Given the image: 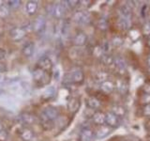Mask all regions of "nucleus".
<instances>
[{
	"label": "nucleus",
	"mask_w": 150,
	"mask_h": 141,
	"mask_svg": "<svg viewBox=\"0 0 150 141\" xmlns=\"http://www.w3.org/2000/svg\"><path fill=\"white\" fill-rule=\"evenodd\" d=\"M59 116V111L54 106H47L40 113V119L41 121H54Z\"/></svg>",
	"instance_id": "1"
},
{
	"label": "nucleus",
	"mask_w": 150,
	"mask_h": 141,
	"mask_svg": "<svg viewBox=\"0 0 150 141\" xmlns=\"http://www.w3.org/2000/svg\"><path fill=\"white\" fill-rule=\"evenodd\" d=\"M27 35V31L23 26H18V27H13L9 32V36L11 39L13 41H20L23 39H25V36Z\"/></svg>",
	"instance_id": "2"
},
{
	"label": "nucleus",
	"mask_w": 150,
	"mask_h": 141,
	"mask_svg": "<svg viewBox=\"0 0 150 141\" xmlns=\"http://www.w3.org/2000/svg\"><path fill=\"white\" fill-rule=\"evenodd\" d=\"M33 79H34V81L37 82L38 84H41V85L47 84L49 82L48 74H47L46 72L42 70L40 68H37L34 70V72H33Z\"/></svg>",
	"instance_id": "3"
},
{
	"label": "nucleus",
	"mask_w": 150,
	"mask_h": 141,
	"mask_svg": "<svg viewBox=\"0 0 150 141\" xmlns=\"http://www.w3.org/2000/svg\"><path fill=\"white\" fill-rule=\"evenodd\" d=\"M66 11H67V9H66V5L65 4L57 3V4H54V5L52 6L51 13H52V15H53L54 17L57 18V19H61V18L64 17Z\"/></svg>",
	"instance_id": "4"
},
{
	"label": "nucleus",
	"mask_w": 150,
	"mask_h": 141,
	"mask_svg": "<svg viewBox=\"0 0 150 141\" xmlns=\"http://www.w3.org/2000/svg\"><path fill=\"white\" fill-rule=\"evenodd\" d=\"M73 20L80 25H87L90 21V15H89L88 12L84 11H79L74 13Z\"/></svg>",
	"instance_id": "5"
},
{
	"label": "nucleus",
	"mask_w": 150,
	"mask_h": 141,
	"mask_svg": "<svg viewBox=\"0 0 150 141\" xmlns=\"http://www.w3.org/2000/svg\"><path fill=\"white\" fill-rule=\"evenodd\" d=\"M33 28H34V31L37 33V34L41 35L46 29V20L43 16H39L37 19L35 23L33 24Z\"/></svg>",
	"instance_id": "6"
},
{
	"label": "nucleus",
	"mask_w": 150,
	"mask_h": 141,
	"mask_svg": "<svg viewBox=\"0 0 150 141\" xmlns=\"http://www.w3.org/2000/svg\"><path fill=\"white\" fill-rule=\"evenodd\" d=\"M105 123L111 128H116L119 126V119L112 112H108L105 114Z\"/></svg>",
	"instance_id": "7"
},
{
	"label": "nucleus",
	"mask_w": 150,
	"mask_h": 141,
	"mask_svg": "<svg viewBox=\"0 0 150 141\" xmlns=\"http://www.w3.org/2000/svg\"><path fill=\"white\" fill-rule=\"evenodd\" d=\"M69 82H73V83H81L83 80V70L80 69H74L69 74Z\"/></svg>",
	"instance_id": "8"
},
{
	"label": "nucleus",
	"mask_w": 150,
	"mask_h": 141,
	"mask_svg": "<svg viewBox=\"0 0 150 141\" xmlns=\"http://www.w3.org/2000/svg\"><path fill=\"white\" fill-rule=\"evenodd\" d=\"M38 68H40L42 70H44V72L47 73V72H49V70H51L52 68H53V62H52L49 58L43 56V58H41L39 60V62H38Z\"/></svg>",
	"instance_id": "9"
},
{
	"label": "nucleus",
	"mask_w": 150,
	"mask_h": 141,
	"mask_svg": "<svg viewBox=\"0 0 150 141\" xmlns=\"http://www.w3.org/2000/svg\"><path fill=\"white\" fill-rule=\"evenodd\" d=\"M35 136L34 132L29 128H23L20 132V137L23 141H31Z\"/></svg>",
	"instance_id": "10"
},
{
	"label": "nucleus",
	"mask_w": 150,
	"mask_h": 141,
	"mask_svg": "<svg viewBox=\"0 0 150 141\" xmlns=\"http://www.w3.org/2000/svg\"><path fill=\"white\" fill-rule=\"evenodd\" d=\"M35 52V44L34 42H27L22 49V54L25 56V58H30L33 56Z\"/></svg>",
	"instance_id": "11"
},
{
	"label": "nucleus",
	"mask_w": 150,
	"mask_h": 141,
	"mask_svg": "<svg viewBox=\"0 0 150 141\" xmlns=\"http://www.w3.org/2000/svg\"><path fill=\"white\" fill-rule=\"evenodd\" d=\"M20 120H21V122L22 123H25V124H33L36 122V117L31 114V113H27V112H25L23 113L20 117Z\"/></svg>",
	"instance_id": "12"
},
{
	"label": "nucleus",
	"mask_w": 150,
	"mask_h": 141,
	"mask_svg": "<svg viewBox=\"0 0 150 141\" xmlns=\"http://www.w3.org/2000/svg\"><path fill=\"white\" fill-rule=\"evenodd\" d=\"M86 41H87V37L83 32L78 33V34L75 36L74 39H73L74 44L77 45V46H83V45H84V44H86Z\"/></svg>",
	"instance_id": "13"
},
{
	"label": "nucleus",
	"mask_w": 150,
	"mask_h": 141,
	"mask_svg": "<svg viewBox=\"0 0 150 141\" xmlns=\"http://www.w3.org/2000/svg\"><path fill=\"white\" fill-rule=\"evenodd\" d=\"M119 13H120V17H123L125 19L130 20L131 9L129 8V5H122V6L119 8Z\"/></svg>",
	"instance_id": "14"
},
{
	"label": "nucleus",
	"mask_w": 150,
	"mask_h": 141,
	"mask_svg": "<svg viewBox=\"0 0 150 141\" xmlns=\"http://www.w3.org/2000/svg\"><path fill=\"white\" fill-rule=\"evenodd\" d=\"M111 133V127L108 125H101L97 131V137L98 138H103L107 136Z\"/></svg>",
	"instance_id": "15"
},
{
	"label": "nucleus",
	"mask_w": 150,
	"mask_h": 141,
	"mask_svg": "<svg viewBox=\"0 0 150 141\" xmlns=\"http://www.w3.org/2000/svg\"><path fill=\"white\" fill-rule=\"evenodd\" d=\"M93 137V132L89 128H84L80 134V141H91Z\"/></svg>",
	"instance_id": "16"
},
{
	"label": "nucleus",
	"mask_w": 150,
	"mask_h": 141,
	"mask_svg": "<svg viewBox=\"0 0 150 141\" xmlns=\"http://www.w3.org/2000/svg\"><path fill=\"white\" fill-rule=\"evenodd\" d=\"M116 26H118V28L121 30H128L130 26V20L125 19L123 17H119L118 20L116 22Z\"/></svg>",
	"instance_id": "17"
},
{
	"label": "nucleus",
	"mask_w": 150,
	"mask_h": 141,
	"mask_svg": "<svg viewBox=\"0 0 150 141\" xmlns=\"http://www.w3.org/2000/svg\"><path fill=\"white\" fill-rule=\"evenodd\" d=\"M115 84L112 83V81H109V80H107V81H104L103 83L100 84V88H101V90L103 92H105V93H111L114 91V89H115Z\"/></svg>",
	"instance_id": "18"
},
{
	"label": "nucleus",
	"mask_w": 150,
	"mask_h": 141,
	"mask_svg": "<svg viewBox=\"0 0 150 141\" xmlns=\"http://www.w3.org/2000/svg\"><path fill=\"white\" fill-rule=\"evenodd\" d=\"M38 4L37 1H28L25 5V9H26V12L29 14V15H33L37 12V9H38Z\"/></svg>",
	"instance_id": "19"
},
{
	"label": "nucleus",
	"mask_w": 150,
	"mask_h": 141,
	"mask_svg": "<svg viewBox=\"0 0 150 141\" xmlns=\"http://www.w3.org/2000/svg\"><path fill=\"white\" fill-rule=\"evenodd\" d=\"M92 119H93V121L95 122L96 124L100 125V126H101L105 123V114H103V113H101V112L95 113V114L93 115Z\"/></svg>",
	"instance_id": "20"
},
{
	"label": "nucleus",
	"mask_w": 150,
	"mask_h": 141,
	"mask_svg": "<svg viewBox=\"0 0 150 141\" xmlns=\"http://www.w3.org/2000/svg\"><path fill=\"white\" fill-rule=\"evenodd\" d=\"M86 105L91 109H98L100 107V101L95 97H89L86 100Z\"/></svg>",
	"instance_id": "21"
},
{
	"label": "nucleus",
	"mask_w": 150,
	"mask_h": 141,
	"mask_svg": "<svg viewBox=\"0 0 150 141\" xmlns=\"http://www.w3.org/2000/svg\"><path fill=\"white\" fill-rule=\"evenodd\" d=\"M68 107L70 112H76L80 107V102L77 98H71L68 102Z\"/></svg>",
	"instance_id": "22"
},
{
	"label": "nucleus",
	"mask_w": 150,
	"mask_h": 141,
	"mask_svg": "<svg viewBox=\"0 0 150 141\" xmlns=\"http://www.w3.org/2000/svg\"><path fill=\"white\" fill-rule=\"evenodd\" d=\"M114 65H115V67L116 68V70H120V72H122V73H123L124 70H126V66H127L125 60L122 58H119V56H117V58H115Z\"/></svg>",
	"instance_id": "23"
},
{
	"label": "nucleus",
	"mask_w": 150,
	"mask_h": 141,
	"mask_svg": "<svg viewBox=\"0 0 150 141\" xmlns=\"http://www.w3.org/2000/svg\"><path fill=\"white\" fill-rule=\"evenodd\" d=\"M112 113L116 117H123L126 114V109L121 105H115L112 107Z\"/></svg>",
	"instance_id": "24"
},
{
	"label": "nucleus",
	"mask_w": 150,
	"mask_h": 141,
	"mask_svg": "<svg viewBox=\"0 0 150 141\" xmlns=\"http://www.w3.org/2000/svg\"><path fill=\"white\" fill-rule=\"evenodd\" d=\"M116 87L118 88V90L120 91V93L122 94H126L129 91V85L127 82L123 81V80H120V81L117 82Z\"/></svg>",
	"instance_id": "25"
},
{
	"label": "nucleus",
	"mask_w": 150,
	"mask_h": 141,
	"mask_svg": "<svg viewBox=\"0 0 150 141\" xmlns=\"http://www.w3.org/2000/svg\"><path fill=\"white\" fill-rule=\"evenodd\" d=\"M101 61L103 64H105L107 66H110L112 64H114L115 62V58L109 54H103L101 56Z\"/></svg>",
	"instance_id": "26"
},
{
	"label": "nucleus",
	"mask_w": 150,
	"mask_h": 141,
	"mask_svg": "<svg viewBox=\"0 0 150 141\" xmlns=\"http://www.w3.org/2000/svg\"><path fill=\"white\" fill-rule=\"evenodd\" d=\"M9 13L11 11H9L8 6H5V5L0 6V19H6L9 16Z\"/></svg>",
	"instance_id": "27"
},
{
	"label": "nucleus",
	"mask_w": 150,
	"mask_h": 141,
	"mask_svg": "<svg viewBox=\"0 0 150 141\" xmlns=\"http://www.w3.org/2000/svg\"><path fill=\"white\" fill-rule=\"evenodd\" d=\"M21 1L20 0H11V1L7 2V6L11 9H18L21 7Z\"/></svg>",
	"instance_id": "28"
},
{
	"label": "nucleus",
	"mask_w": 150,
	"mask_h": 141,
	"mask_svg": "<svg viewBox=\"0 0 150 141\" xmlns=\"http://www.w3.org/2000/svg\"><path fill=\"white\" fill-rule=\"evenodd\" d=\"M96 78L98 81H100L101 83H103L104 81H107V78H108V73L104 70H101V72H98L96 74Z\"/></svg>",
	"instance_id": "29"
},
{
	"label": "nucleus",
	"mask_w": 150,
	"mask_h": 141,
	"mask_svg": "<svg viewBox=\"0 0 150 141\" xmlns=\"http://www.w3.org/2000/svg\"><path fill=\"white\" fill-rule=\"evenodd\" d=\"M129 36L131 40H132L133 41H135L140 38V32L137 29H131V30H129Z\"/></svg>",
	"instance_id": "30"
},
{
	"label": "nucleus",
	"mask_w": 150,
	"mask_h": 141,
	"mask_svg": "<svg viewBox=\"0 0 150 141\" xmlns=\"http://www.w3.org/2000/svg\"><path fill=\"white\" fill-rule=\"evenodd\" d=\"M112 42L115 46H120V45L123 44L124 41H123V38H122L121 36H115L114 38H112Z\"/></svg>",
	"instance_id": "31"
},
{
	"label": "nucleus",
	"mask_w": 150,
	"mask_h": 141,
	"mask_svg": "<svg viewBox=\"0 0 150 141\" xmlns=\"http://www.w3.org/2000/svg\"><path fill=\"white\" fill-rule=\"evenodd\" d=\"M41 123L45 131H50L54 128V121H41Z\"/></svg>",
	"instance_id": "32"
},
{
	"label": "nucleus",
	"mask_w": 150,
	"mask_h": 141,
	"mask_svg": "<svg viewBox=\"0 0 150 141\" xmlns=\"http://www.w3.org/2000/svg\"><path fill=\"white\" fill-rule=\"evenodd\" d=\"M101 48H102V51L103 53H109L111 51V42L108 41H103V43L101 45Z\"/></svg>",
	"instance_id": "33"
},
{
	"label": "nucleus",
	"mask_w": 150,
	"mask_h": 141,
	"mask_svg": "<svg viewBox=\"0 0 150 141\" xmlns=\"http://www.w3.org/2000/svg\"><path fill=\"white\" fill-rule=\"evenodd\" d=\"M69 24L67 23H64L63 26H61V29H60V32H61V35L62 36H67L68 33H69Z\"/></svg>",
	"instance_id": "34"
},
{
	"label": "nucleus",
	"mask_w": 150,
	"mask_h": 141,
	"mask_svg": "<svg viewBox=\"0 0 150 141\" xmlns=\"http://www.w3.org/2000/svg\"><path fill=\"white\" fill-rule=\"evenodd\" d=\"M93 55L97 56V58H101L102 55H103V51H102V48L101 46H96L95 49L93 50Z\"/></svg>",
	"instance_id": "35"
},
{
	"label": "nucleus",
	"mask_w": 150,
	"mask_h": 141,
	"mask_svg": "<svg viewBox=\"0 0 150 141\" xmlns=\"http://www.w3.org/2000/svg\"><path fill=\"white\" fill-rule=\"evenodd\" d=\"M54 93H55V89H54V88H49L46 90V92L44 93V97L47 98V99L52 98V97H54Z\"/></svg>",
	"instance_id": "36"
},
{
	"label": "nucleus",
	"mask_w": 150,
	"mask_h": 141,
	"mask_svg": "<svg viewBox=\"0 0 150 141\" xmlns=\"http://www.w3.org/2000/svg\"><path fill=\"white\" fill-rule=\"evenodd\" d=\"M141 102L145 105H149L150 103V93H144L141 97Z\"/></svg>",
	"instance_id": "37"
},
{
	"label": "nucleus",
	"mask_w": 150,
	"mask_h": 141,
	"mask_svg": "<svg viewBox=\"0 0 150 141\" xmlns=\"http://www.w3.org/2000/svg\"><path fill=\"white\" fill-rule=\"evenodd\" d=\"M65 3H67V4H65L66 6H68L70 9H73V8H75L77 6V4L79 3V1H76V0H74V1H72V0H69V1H65Z\"/></svg>",
	"instance_id": "38"
},
{
	"label": "nucleus",
	"mask_w": 150,
	"mask_h": 141,
	"mask_svg": "<svg viewBox=\"0 0 150 141\" xmlns=\"http://www.w3.org/2000/svg\"><path fill=\"white\" fill-rule=\"evenodd\" d=\"M98 28L101 30H105L107 28V23L104 19H101V20L98 21Z\"/></svg>",
	"instance_id": "39"
},
{
	"label": "nucleus",
	"mask_w": 150,
	"mask_h": 141,
	"mask_svg": "<svg viewBox=\"0 0 150 141\" xmlns=\"http://www.w3.org/2000/svg\"><path fill=\"white\" fill-rule=\"evenodd\" d=\"M8 132L6 130H2V131H0V141H6L7 138H8Z\"/></svg>",
	"instance_id": "40"
},
{
	"label": "nucleus",
	"mask_w": 150,
	"mask_h": 141,
	"mask_svg": "<svg viewBox=\"0 0 150 141\" xmlns=\"http://www.w3.org/2000/svg\"><path fill=\"white\" fill-rule=\"evenodd\" d=\"M143 31H144V34L145 36H149L150 35V26H149L148 23H145L144 25Z\"/></svg>",
	"instance_id": "41"
},
{
	"label": "nucleus",
	"mask_w": 150,
	"mask_h": 141,
	"mask_svg": "<svg viewBox=\"0 0 150 141\" xmlns=\"http://www.w3.org/2000/svg\"><path fill=\"white\" fill-rule=\"evenodd\" d=\"M7 58V51L4 48H0V60H4Z\"/></svg>",
	"instance_id": "42"
},
{
	"label": "nucleus",
	"mask_w": 150,
	"mask_h": 141,
	"mask_svg": "<svg viewBox=\"0 0 150 141\" xmlns=\"http://www.w3.org/2000/svg\"><path fill=\"white\" fill-rule=\"evenodd\" d=\"M144 114L145 116H150V103L144 106Z\"/></svg>",
	"instance_id": "43"
},
{
	"label": "nucleus",
	"mask_w": 150,
	"mask_h": 141,
	"mask_svg": "<svg viewBox=\"0 0 150 141\" xmlns=\"http://www.w3.org/2000/svg\"><path fill=\"white\" fill-rule=\"evenodd\" d=\"M6 70H7V67H6V66H5V64L0 63V73H4V72H6Z\"/></svg>",
	"instance_id": "44"
},
{
	"label": "nucleus",
	"mask_w": 150,
	"mask_h": 141,
	"mask_svg": "<svg viewBox=\"0 0 150 141\" xmlns=\"http://www.w3.org/2000/svg\"><path fill=\"white\" fill-rule=\"evenodd\" d=\"M147 64H148V67H149V70H150V58H148V59H147Z\"/></svg>",
	"instance_id": "45"
},
{
	"label": "nucleus",
	"mask_w": 150,
	"mask_h": 141,
	"mask_svg": "<svg viewBox=\"0 0 150 141\" xmlns=\"http://www.w3.org/2000/svg\"><path fill=\"white\" fill-rule=\"evenodd\" d=\"M2 130H4V127H3V125H2L1 122H0V131H2Z\"/></svg>",
	"instance_id": "46"
},
{
	"label": "nucleus",
	"mask_w": 150,
	"mask_h": 141,
	"mask_svg": "<svg viewBox=\"0 0 150 141\" xmlns=\"http://www.w3.org/2000/svg\"><path fill=\"white\" fill-rule=\"evenodd\" d=\"M4 92H5V91L3 90V89H2V88H0V95H2V94H3Z\"/></svg>",
	"instance_id": "47"
},
{
	"label": "nucleus",
	"mask_w": 150,
	"mask_h": 141,
	"mask_svg": "<svg viewBox=\"0 0 150 141\" xmlns=\"http://www.w3.org/2000/svg\"><path fill=\"white\" fill-rule=\"evenodd\" d=\"M1 79H2V75L0 74V81H1Z\"/></svg>",
	"instance_id": "48"
}]
</instances>
